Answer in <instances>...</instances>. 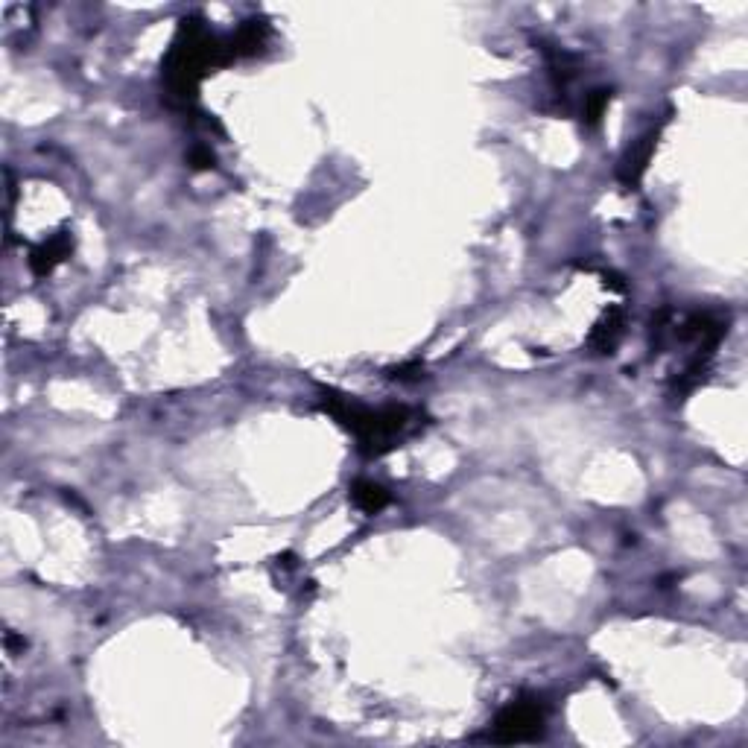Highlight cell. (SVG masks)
<instances>
[{
  "label": "cell",
  "instance_id": "6da1fadb",
  "mask_svg": "<svg viewBox=\"0 0 748 748\" xmlns=\"http://www.w3.org/2000/svg\"><path fill=\"white\" fill-rule=\"evenodd\" d=\"M225 65H231L228 41L214 36L202 15L182 18L179 33L164 56V91L170 106L190 112L196 106L202 79Z\"/></svg>",
  "mask_w": 748,
  "mask_h": 748
},
{
  "label": "cell",
  "instance_id": "7a4b0ae2",
  "mask_svg": "<svg viewBox=\"0 0 748 748\" xmlns=\"http://www.w3.org/2000/svg\"><path fill=\"white\" fill-rule=\"evenodd\" d=\"M319 404L331 418H337L339 427H345L357 439V448L363 450L369 459H377V456L395 450L424 424L421 410H412V407L372 410V407L357 404L348 395H339L334 389H322Z\"/></svg>",
  "mask_w": 748,
  "mask_h": 748
},
{
  "label": "cell",
  "instance_id": "3957f363",
  "mask_svg": "<svg viewBox=\"0 0 748 748\" xmlns=\"http://www.w3.org/2000/svg\"><path fill=\"white\" fill-rule=\"evenodd\" d=\"M544 731V708L535 696H521L509 702L494 719V743H529Z\"/></svg>",
  "mask_w": 748,
  "mask_h": 748
},
{
  "label": "cell",
  "instance_id": "277c9868",
  "mask_svg": "<svg viewBox=\"0 0 748 748\" xmlns=\"http://www.w3.org/2000/svg\"><path fill=\"white\" fill-rule=\"evenodd\" d=\"M658 138H661V126L658 129H649L643 138H637L635 144L626 150L623 161H620V182L623 185H637L655 155V147H658Z\"/></svg>",
  "mask_w": 748,
  "mask_h": 748
},
{
  "label": "cell",
  "instance_id": "5b68a950",
  "mask_svg": "<svg viewBox=\"0 0 748 748\" xmlns=\"http://www.w3.org/2000/svg\"><path fill=\"white\" fill-rule=\"evenodd\" d=\"M266 38H269V21L266 18H252V21H243L237 27L234 36H228V53H231V62L237 59H246V56H255L266 47Z\"/></svg>",
  "mask_w": 748,
  "mask_h": 748
},
{
  "label": "cell",
  "instance_id": "8992f818",
  "mask_svg": "<svg viewBox=\"0 0 748 748\" xmlns=\"http://www.w3.org/2000/svg\"><path fill=\"white\" fill-rule=\"evenodd\" d=\"M71 252H74V237H71L68 231L50 237L47 243H41L38 249H33V255H30V269H33V275H36V278H47L59 263L65 261V258H71Z\"/></svg>",
  "mask_w": 748,
  "mask_h": 748
},
{
  "label": "cell",
  "instance_id": "52a82bcc",
  "mask_svg": "<svg viewBox=\"0 0 748 748\" xmlns=\"http://www.w3.org/2000/svg\"><path fill=\"white\" fill-rule=\"evenodd\" d=\"M623 328H626V313H623V307H611L602 319H599L597 325H594V331H591V348L597 351V354H614V348L620 345V339H623Z\"/></svg>",
  "mask_w": 748,
  "mask_h": 748
},
{
  "label": "cell",
  "instance_id": "ba28073f",
  "mask_svg": "<svg viewBox=\"0 0 748 748\" xmlns=\"http://www.w3.org/2000/svg\"><path fill=\"white\" fill-rule=\"evenodd\" d=\"M351 500H354V506H357L360 512L377 515L380 509L389 506V491L383 486H377V483H372V480H357V483L351 486Z\"/></svg>",
  "mask_w": 748,
  "mask_h": 748
},
{
  "label": "cell",
  "instance_id": "9c48e42d",
  "mask_svg": "<svg viewBox=\"0 0 748 748\" xmlns=\"http://www.w3.org/2000/svg\"><path fill=\"white\" fill-rule=\"evenodd\" d=\"M608 103H611V91L608 88H597V91L585 94V100H582V120H585V126H597L605 109H608Z\"/></svg>",
  "mask_w": 748,
  "mask_h": 748
},
{
  "label": "cell",
  "instance_id": "30bf717a",
  "mask_svg": "<svg viewBox=\"0 0 748 748\" xmlns=\"http://www.w3.org/2000/svg\"><path fill=\"white\" fill-rule=\"evenodd\" d=\"M190 164L196 170H208V167H214V152L208 150V147H196V150L190 152Z\"/></svg>",
  "mask_w": 748,
  "mask_h": 748
},
{
  "label": "cell",
  "instance_id": "8fae6325",
  "mask_svg": "<svg viewBox=\"0 0 748 748\" xmlns=\"http://www.w3.org/2000/svg\"><path fill=\"white\" fill-rule=\"evenodd\" d=\"M421 372H424V369H421L418 363H412V366H401V369H395L392 377H395V380H412V377H421Z\"/></svg>",
  "mask_w": 748,
  "mask_h": 748
}]
</instances>
